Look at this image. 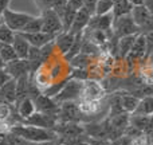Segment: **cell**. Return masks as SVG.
<instances>
[{
	"label": "cell",
	"mask_w": 153,
	"mask_h": 145,
	"mask_svg": "<svg viewBox=\"0 0 153 145\" xmlns=\"http://www.w3.org/2000/svg\"><path fill=\"white\" fill-rule=\"evenodd\" d=\"M15 35L16 32L12 31L8 26H5L4 23L0 24V43L1 45H12L13 39H15Z\"/></svg>",
	"instance_id": "4316f807"
},
{
	"label": "cell",
	"mask_w": 153,
	"mask_h": 145,
	"mask_svg": "<svg viewBox=\"0 0 153 145\" xmlns=\"http://www.w3.org/2000/svg\"><path fill=\"white\" fill-rule=\"evenodd\" d=\"M10 132L20 136V137H23L24 140L30 141V143H38V144L59 138L54 129H46V128L32 126V125H24V124L13 125L10 129Z\"/></svg>",
	"instance_id": "6da1fadb"
},
{
	"label": "cell",
	"mask_w": 153,
	"mask_h": 145,
	"mask_svg": "<svg viewBox=\"0 0 153 145\" xmlns=\"http://www.w3.org/2000/svg\"><path fill=\"white\" fill-rule=\"evenodd\" d=\"M132 15V19L134 20V23L138 26V28L143 30L145 27H149L152 22V13L149 12V10L145 7V4L141 5H134L130 12Z\"/></svg>",
	"instance_id": "30bf717a"
},
{
	"label": "cell",
	"mask_w": 153,
	"mask_h": 145,
	"mask_svg": "<svg viewBox=\"0 0 153 145\" xmlns=\"http://www.w3.org/2000/svg\"><path fill=\"white\" fill-rule=\"evenodd\" d=\"M148 140H149V145H153V133L148 136Z\"/></svg>",
	"instance_id": "b9f144b4"
},
{
	"label": "cell",
	"mask_w": 153,
	"mask_h": 145,
	"mask_svg": "<svg viewBox=\"0 0 153 145\" xmlns=\"http://www.w3.org/2000/svg\"><path fill=\"white\" fill-rule=\"evenodd\" d=\"M113 3H114V5H113L111 13H113L114 19L120 18V16H124V15H130L133 7H134L130 0H113Z\"/></svg>",
	"instance_id": "d6986e66"
},
{
	"label": "cell",
	"mask_w": 153,
	"mask_h": 145,
	"mask_svg": "<svg viewBox=\"0 0 153 145\" xmlns=\"http://www.w3.org/2000/svg\"><path fill=\"white\" fill-rule=\"evenodd\" d=\"M153 133V114L152 116H149L148 118V124H146V129H145V135L149 136Z\"/></svg>",
	"instance_id": "e575fe53"
},
{
	"label": "cell",
	"mask_w": 153,
	"mask_h": 145,
	"mask_svg": "<svg viewBox=\"0 0 153 145\" xmlns=\"http://www.w3.org/2000/svg\"><path fill=\"white\" fill-rule=\"evenodd\" d=\"M10 79H12V78H11V75L7 73L5 67H4V69H0V87H1L3 85L7 83Z\"/></svg>",
	"instance_id": "836d02e7"
},
{
	"label": "cell",
	"mask_w": 153,
	"mask_h": 145,
	"mask_svg": "<svg viewBox=\"0 0 153 145\" xmlns=\"http://www.w3.org/2000/svg\"><path fill=\"white\" fill-rule=\"evenodd\" d=\"M34 102L36 106V112L50 114V116H58L61 105L54 98H50L45 94H39L38 97L34 98Z\"/></svg>",
	"instance_id": "8992f818"
},
{
	"label": "cell",
	"mask_w": 153,
	"mask_h": 145,
	"mask_svg": "<svg viewBox=\"0 0 153 145\" xmlns=\"http://www.w3.org/2000/svg\"><path fill=\"white\" fill-rule=\"evenodd\" d=\"M86 140L90 145H111L106 138H95V137H90V136H87Z\"/></svg>",
	"instance_id": "1f68e13d"
},
{
	"label": "cell",
	"mask_w": 153,
	"mask_h": 145,
	"mask_svg": "<svg viewBox=\"0 0 153 145\" xmlns=\"http://www.w3.org/2000/svg\"><path fill=\"white\" fill-rule=\"evenodd\" d=\"M3 140H5L10 145H27L30 143V141H27V140H24L23 137H20V136H18V135H15V133H12V132H8V133H5L4 136H3Z\"/></svg>",
	"instance_id": "f1b7e54d"
},
{
	"label": "cell",
	"mask_w": 153,
	"mask_h": 145,
	"mask_svg": "<svg viewBox=\"0 0 153 145\" xmlns=\"http://www.w3.org/2000/svg\"><path fill=\"white\" fill-rule=\"evenodd\" d=\"M1 23H3V22H1V19H0V24H1Z\"/></svg>",
	"instance_id": "f6af8a7d"
},
{
	"label": "cell",
	"mask_w": 153,
	"mask_h": 145,
	"mask_svg": "<svg viewBox=\"0 0 153 145\" xmlns=\"http://www.w3.org/2000/svg\"><path fill=\"white\" fill-rule=\"evenodd\" d=\"M0 145H10V144H8L7 141H5V140H3V138L0 137Z\"/></svg>",
	"instance_id": "7bdbcfd3"
},
{
	"label": "cell",
	"mask_w": 153,
	"mask_h": 145,
	"mask_svg": "<svg viewBox=\"0 0 153 145\" xmlns=\"http://www.w3.org/2000/svg\"><path fill=\"white\" fill-rule=\"evenodd\" d=\"M82 45H83V34L75 35V40H74V43H73V46H71V48H70V51L66 54V55H65V59L70 62L73 58H75L78 54H81Z\"/></svg>",
	"instance_id": "cb8c5ba5"
},
{
	"label": "cell",
	"mask_w": 153,
	"mask_h": 145,
	"mask_svg": "<svg viewBox=\"0 0 153 145\" xmlns=\"http://www.w3.org/2000/svg\"><path fill=\"white\" fill-rule=\"evenodd\" d=\"M0 57H1V59L5 62V65L12 61L19 59L18 54H16L15 48L12 47V45H1V47H0Z\"/></svg>",
	"instance_id": "484cf974"
},
{
	"label": "cell",
	"mask_w": 153,
	"mask_h": 145,
	"mask_svg": "<svg viewBox=\"0 0 153 145\" xmlns=\"http://www.w3.org/2000/svg\"><path fill=\"white\" fill-rule=\"evenodd\" d=\"M34 18L32 15L26 12H19V11H13L11 8H7L1 16V20L5 26H8L12 31L15 32H22L26 24L28 23L31 19Z\"/></svg>",
	"instance_id": "7a4b0ae2"
},
{
	"label": "cell",
	"mask_w": 153,
	"mask_h": 145,
	"mask_svg": "<svg viewBox=\"0 0 153 145\" xmlns=\"http://www.w3.org/2000/svg\"><path fill=\"white\" fill-rule=\"evenodd\" d=\"M74 40H75V35H73L71 32L63 31V32H61L59 35L55 36L54 43H55V46L58 47V50L61 51V54L65 57L70 51V48H71Z\"/></svg>",
	"instance_id": "9a60e30c"
},
{
	"label": "cell",
	"mask_w": 153,
	"mask_h": 145,
	"mask_svg": "<svg viewBox=\"0 0 153 145\" xmlns=\"http://www.w3.org/2000/svg\"><path fill=\"white\" fill-rule=\"evenodd\" d=\"M101 89L95 82H87V83H83V87H82V93H81V97L82 94L85 95V98L89 101H93L100 95Z\"/></svg>",
	"instance_id": "603a6c76"
},
{
	"label": "cell",
	"mask_w": 153,
	"mask_h": 145,
	"mask_svg": "<svg viewBox=\"0 0 153 145\" xmlns=\"http://www.w3.org/2000/svg\"><path fill=\"white\" fill-rule=\"evenodd\" d=\"M83 4H85V0H69L67 1V5L75 11H79L81 8H83Z\"/></svg>",
	"instance_id": "d6a6232c"
},
{
	"label": "cell",
	"mask_w": 153,
	"mask_h": 145,
	"mask_svg": "<svg viewBox=\"0 0 153 145\" xmlns=\"http://www.w3.org/2000/svg\"><path fill=\"white\" fill-rule=\"evenodd\" d=\"M89 61H90L89 55L81 53V54H78L75 58H73L71 61H70V63H71L73 66H75V67H78V69L82 70L85 66H86V65H89Z\"/></svg>",
	"instance_id": "f546056e"
},
{
	"label": "cell",
	"mask_w": 153,
	"mask_h": 145,
	"mask_svg": "<svg viewBox=\"0 0 153 145\" xmlns=\"http://www.w3.org/2000/svg\"><path fill=\"white\" fill-rule=\"evenodd\" d=\"M42 30H43V20L39 15V16H34L26 24V27L23 28L22 32H24V34H34V32H40Z\"/></svg>",
	"instance_id": "d4e9b609"
},
{
	"label": "cell",
	"mask_w": 153,
	"mask_h": 145,
	"mask_svg": "<svg viewBox=\"0 0 153 145\" xmlns=\"http://www.w3.org/2000/svg\"><path fill=\"white\" fill-rule=\"evenodd\" d=\"M113 0H98L95 4L94 15H106L113 11Z\"/></svg>",
	"instance_id": "83f0119b"
},
{
	"label": "cell",
	"mask_w": 153,
	"mask_h": 145,
	"mask_svg": "<svg viewBox=\"0 0 153 145\" xmlns=\"http://www.w3.org/2000/svg\"><path fill=\"white\" fill-rule=\"evenodd\" d=\"M12 47L15 48L19 59H27L28 51H30V48H31V45H30L28 40H27L20 32H16L15 39H13V42H12Z\"/></svg>",
	"instance_id": "2e32d148"
},
{
	"label": "cell",
	"mask_w": 153,
	"mask_h": 145,
	"mask_svg": "<svg viewBox=\"0 0 153 145\" xmlns=\"http://www.w3.org/2000/svg\"><path fill=\"white\" fill-rule=\"evenodd\" d=\"M137 116H152L153 114V95H146L141 98L134 113Z\"/></svg>",
	"instance_id": "ffe728a7"
},
{
	"label": "cell",
	"mask_w": 153,
	"mask_h": 145,
	"mask_svg": "<svg viewBox=\"0 0 153 145\" xmlns=\"http://www.w3.org/2000/svg\"><path fill=\"white\" fill-rule=\"evenodd\" d=\"M76 12H78V11L73 10L71 7H69V5H67V7L65 8L63 12L59 15V16H61L62 24H63V31H66V32L70 31L73 23H74V19H75V16H76Z\"/></svg>",
	"instance_id": "7402d4cb"
},
{
	"label": "cell",
	"mask_w": 153,
	"mask_h": 145,
	"mask_svg": "<svg viewBox=\"0 0 153 145\" xmlns=\"http://www.w3.org/2000/svg\"><path fill=\"white\" fill-rule=\"evenodd\" d=\"M35 3H36L38 8L40 10V12L47 10H53V5H54V0H35Z\"/></svg>",
	"instance_id": "4dcf8cb0"
},
{
	"label": "cell",
	"mask_w": 153,
	"mask_h": 145,
	"mask_svg": "<svg viewBox=\"0 0 153 145\" xmlns=\"http://www.w3.org/2000/svg\"><path fill=\"white\" fill-rule=\"evenodd\" d=\"M16 108H18V114L22 120L28 118V117H31L36 112V106H35L34 100L30 97L24 98L20 102H18L16 103Z\"/></svg>",
	"instance_id": "e0dca14e"
},
{
	"label": "cell",
	"mask_w": 153,
	"mask_h": 145,
	"mask_svg": "<svg viewBox=\"0 0 153 145\" xmlns=\"http://www.w3.org/2000/svg\"><path fill=\"white\" fill-rule=\"evenodd\" d=\"M148 51V40H146V35L145 34H140L137 36L134 42V46L132 47L130 53L128 54L126 61L128 62H134L137 59L143 58L145 55V53Z\"/></svg>",
	"instance_id": "7c38bea8"
},
{
	"label": "cell",
	"mask_w": 153,
	"mask_h": 145,
	"mask_svg": "<svg viewBox=\"0 0 153 145\" xmlns=\"http://www.w3.org/2000/svg\"><path fill=\"white\" fill-rule=\"evenodd\" d=\"M118 102H120V108H121L122 112L133 114L136 108H137L138 102H140V100L136 95H122Z\"/></svg>",
	"instance_id": "44dd1931"
},
{
	"label": "cell",
	"mask_w": 153,
	"mask_h": 145,
	"mask_svg": "<svg viewBox=\"0 0 153 145\" xmlns=\"http://www.w3.org/2000/svg\"><path fill=\"white\" fill-rule=\"evenodd\" d=\"M40 18L43 20V32H47L50 35H59L63 32V24H62L61 16L56 11L54 10H47L40 12Z\"/></svg>",
	"instance_id": "277c9868"
},
{
	"label": "cell",
	"mask_w": 153,
	"mask_h": 145,
	"mask_svg": "<svg viewBox=\"0 0 153 145\" xmlns=\"http://www.w3.org/2000/svg\"><path fill=\"white\" fill-rule=\"evenodd\" d=\"M114 16L113 13H106V15H93L89 22L87 30L91 31H109L113 27Z\"/></svg>",
	"instance_id": "ba28073f"
},
{
	"label": "cell",
	"mask_w": 153,
	"mask_h": 145,
	"mask_svg": "<svg viewBox=\"0 0 153 145\" xmlns=\"http://www.w3.org/2000/svg\"><path fill=\"white\" fill-rule=\"evenodd\" d=\"M11 0H0V19H1L3 13H4V11L7 10V8H10L8 5H10Z\"/></svg>",
	"instance_id": "d590c367"
},
{
	"label": "cell",
	"mask_w": 153,
	"mask_h": 145,
	"mask_svg": "<svg viewBox=\"0 0 153 145\" xmlns=\"http://www.w3.org/2000/svg\"><path fill=\"white\" fill-rule=\"evenodd\" d=\"M144 4H145V7L149 10V12L153 15V0H145V3H144Z\"/></svg>",
	"instance_id": "74e56055"
},
{
	"label": "cell",
	"mask_w": 153,
	"mask_h": 145,
	"mask_svg": "<svg viewBox=\"0 0 153 145\" xmlns=\"http://www.w3.org/2000/svg\"><path fill=\"white\" fill-rule=\"evenodd\" d=\"M82 87H83V82L75 81V79L74 81H69V82H66L63 89L59 91V94L56 95V97H54V100H55L58 103L74 101L78 97H81Z\"/></svg>",
	"instance_id": "5b68a950"
},
{
	"label": "cell",
	"mask_w": 153,
	"mask_h": 145,
	"mask_svg": "<svg viewBox=\"0 0 153 145\" xmlns=\"http://www.w3.org/2000/svg\"><path fill=\"white\" fill-rule=\"evenodd\" d=\"M27 145H39V144H38V143H28Z\"/></svg>",
	"instance_id": "ee69618b"
},
{
	"label": "cell",
	"mask_w": 153,
	"mask_h": 145,
	"mask_svg": "<svg viewBox=\"0 0 153 145\" xmlns=\"http://www.w3.org/2000/svg\"><path fill=\"white\" fill-rule=\"evenodd\" d=\"M20 34L28 40V43L31 46H34V47H39V48L45 47L46 45L53 43L54 40H55V36H54V35H50V34L43 32V31L34 32V34H24V32H20Z\"/></svg>",
	"instance_id": "4fadbf2b"
},
{
	"label": "cell",
	"mask_w": 153,
	"mask_h": 145,
	"mask_svg": "<svg viewBox=\"0 0 153 145\" xmlns=\"http://www.w3.org/2000/svg\"><path fill=\"white\" fill-rule=\"evenodd\" d=\"M59 105H61V108H59V113H58L59 121H62V122H75L81 118V117H79V116H82L81 110H79V108L73 102V101L59 103Z\"/></svg>",
	"instance_id": "52a82bcc"
},
{
	"label": "cell",
	"mask_w": 153,
	"mask_h": 145,
	"mask_svg": "<svg viewBox=\"0 0 153 145\" xmlns=\"http://www.w3.org/2000/svg\"><path fill=\"white\" fill-rule=\"evenodd\" d=\"M5 70L12 79H19L20 77L28 75V73H31V65L27 59H16L5 65Z\"/></svg>",
	"instance_id": "9c48e42d"
},
{
	"label": "cell",
	"mask_w": 153,
	"mask_h": 145,
	"mask_svg": "<svg viewBox=\"0 0 153 145\" xmlns=\"http://www.w3.org/2000/svg\"><path fill=\"white\" fill-rule=\"evenodd\" d=\"M130 1H132L133 5H141L145 3V0H130Z\"/></svg>",
	"instance_id": "ab89813d"
},
{
	"label": "cell",
	"mask_w": 153,
	"mask_h": 145,
	"mask_svg": "<svg viewBox=\"0 0 153 145\" xmlns=\"http://www.w3.org/2000/svg\"><path fill=\"white\" fill-rule=\"evenodd\" d=\"M73 145H90V144L87 143V140H82V138H81V140H78L76 143H74Z\"/></svg>",
	"instance_id": "f35d334b"
},
{
	"label": "cell",
	"mask_w": 153,
	"mask_h": 145,
	"mask_svg": "<svg viewBox=\"0 0 153 145\" xmlns=\"http://www.w3.org/2000/svg\"><path fill=\"white\" fill-rule=\"evenodd\" d=\"M5 67V62L1 59V57H0V69H4Z\"/></svg>",
	"instance_id": "60d3db41"
},
{
	"label": "cell",
	"mask_w": 153,
	"mask_h": 145,
	"mask_svg": "<svg viewBox=\"0 0 153 145\" xmlns=\"http://www.w3.org/2000/svg\"><path fill=\"white\" fill-rule=\"evenodd\" d=\"M91 12L86 8H81V10L76 12V16L74 19V23H73L71 28L69 32H71L73 35H78V34H83V31L87 28L89 26V22L91 19Z\"/></svg>",
	"instance_id": "8fae6325"
},
{
	"label": "cell",
	"mask_w": 153,
	"mask_h": 145,
	"mask_svg": "<svg viewBox=\"0 0 153 145\" xmlns=\"http://www.w3.org/2000/svg\"><path fill=\"white\" fill-rule=\"evenodd\" d=\"M111 30H113L114 36L118 38V39L122 36H128V35L140 34V28L132 19V15H124L120 16V18H116L113 22Z\"/></svg>",
	"instance_id": "3957f363"
},
{
	"label": "cell",
	"mask_w": 153,
	"mask_h": 145,
	"mask_svg": "<svg viewBox=\"0 0 153 145\" xmlns=\"http://www.w3.org/2000/svg\"><path fill=\"white\" fill-rule=\"evenodd\" d=\"M39 145H62V143H61V138H56V140H50V141L40 143Z\"/></svg>",
	"instance_id": "8d00e7d4"
},
{
	"label": "cell",
	"mask_w": 153,
	"mask_h": 145,
	"mask_svg": "<svg viewBox=\"0 0 153 145\" xmlns=\"http://www.w3.org/2000/svg\"><path fill=\"white\" fill-rule=\"evenodd\" d=\"M0 102L8 105L16 103V79H10L0 87Z\"/></svg>",
	"instance_id": "5bb4252c"
},
{
	"label": "cell",
	"mask_w": 153,
	"mask_h": 145,
	"mask_svg": "<svg viewBox=\"0 0 153 145\" xmlns=\"http://www.w3.org/2000/svg\"><path fill=\"white\" fill-rule=\"evenodd\" d=\"M140 34H136V35H128V36H122L118 39V43H117V51L118 54L122 57V58H126L128 54L130 53L132 47L134 46V42L137 39V36Z\"/></svg>",
	"instance_id": "ac0fdd59"
}]
</instances>
